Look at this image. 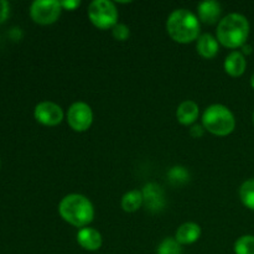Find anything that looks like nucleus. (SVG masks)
I'll return each instance as SVG.
<instances>
[{"mask_svg": "<svg viewBox=\"0 0 254 254\" xmlns=\"http://www.w3.org/2000/svg\"><path fill=\"white\" fill-rule=\"evenodd\" d=\"M61 217L74 227H86L93 221L94 208L91 201L78 193L67 195L59 206Z\"/></svg>", "mask_w": 254, "mask_h": 254, "instance_id": "f257e3e1", "label": "nucleus"}, {"mask_svg": "<svg viewBox=\"0 0 254 254\" xmlns=\"http://www.w3.org/2000/svg\"><path fill=\"white\" fill-rule=\"evenodd\" d=\"M166 30L174 41L189 44L197 39L200 34V22L191 11L186 9H178L169 16Z\"/></svg>", "mask_w": 254, "mask_h": 254, "instance_id": "f03ea898", "label": "nucleus"}, {"mask_svg": "<svg viewBox=\"0 0 254 254\" xmlns=\"http://www.w3.org/2000/svg\"><path fill=\"white\" fill-rule=\"evenodd\" d=\"M250 35V22L243 15L230 14L223 17L217 26V39L228 49L245 46Z\"/></svg>", "mask_w": 254, "mask_h": 254, "instance_id": "7ed1b4c3", "label": "nucleus"}, {"mask_svg": "<svg viewBox=\"0 0 254 254\" xmlns=\"http://www.w3.org/2000/svg\"><path fill=\"white\" fill-rule=\"evenodd\" d=\"M203 128L218 136L228 135L236 127V119L232 112L222 104L210 106L202 116Z\"/></svg>", "mask_w": 254, "mask_h": 254, "instance_id": "20e7f679", "label": "nucleus"}, {"mask_svg": "<svg viewBox=\"0 0 254 254\" xmlns=\"http://www.w3.org/2000/svg\"><path fill=\"white\" fill-rule=\"evenodd\" d=\"M88 17L92 24L101 30L113 29L118 20L116 5L108 0H96L88 7Z\"/></svg>", "mask_w": 254, "mask_h": 254, "instance_id": "39448f33", "label": "nucleus"}, {"mask_svg": "<svg viewBox=\"0 0 254 254\" xmlns=\"http://www.w3.org/2000/svg\"><path fill=\"white\" fill-rule=\"evenodd\" d=\"M61 9V4L56 0H36L30 7V15L37 24L50 25L59 19Z\"/></svg>", "mask_w": 254, "mask_h": 254, "instance_id": "423d86ee", "label": "nucleus"}, {"mask_svg": "<svg viewBox=\"0 0 254 254\" xmlns=\"http://www.w3.org/2000/svg\"><path fill=\"white\" fill-rule=\"evenodd\" d=\"M93 122L91 107L83 102H76L67 112V123L74 131H86Z\"/></svg>", "mask_w": 254, "mask_h": 254, "instance_id": "0eeeda50", "label": "nucleus"}, {"mask_svg": "<svg viewBox=\"0 0 254 254\" xmlns=\"http://www.w3.org/2000/svg\"><path fill=\"white\" fill-rule=\"evenodd\" d=\"M35 118L44 126L55 127L62 122L64 112L59 104L52 102H41L35 108Z\"/></svg>", "mask_w": 254, "mask_h": 254, "instance_id": "6e6552de", "label": "nucleus"}, {"mask_svg": "<svg viewBox=\"0 0 254 254\" xmlns=\"http://www.w3.org/2000/svg\"><path fill=\"white\" fill-rule=\"evenodd\" d=\"M143 205L150 212H159L163 210L165 206V196L163 189L158 184L150 183L144 186Z\"/></svg>", "mask_w": 254, "mask_h": 254, "instance_id": "1a4fd4ad", "label": "nucleus"}, {"mask_svg": "<svg viewBox=\"0 0 254 254\" xmlns=\"http://www.w3.org/2000/svg\"><path fill=\"white\" fill-rule=\"evenodd\" d=\"M77 242L86 251H97L102 246V236L94 228L84 227L77 233Z\"/></svg>", "mask_w": 254, "mask_h": 254, "instance_id": "9d476101", "label": "nucleus"}, {"mask_svg": "<svg viewBox=\"0 0 254 254\" xmlns=\"http://www.w3.org/2000/svg\"><path fill=\"white\" fill-rule=\"evenodd\" d=\"M198 17L202 22L208 25H212L217 22V20L220 19L221 12V4L217 1H203L198 5L197 7Z\"/></svg>", "mask_w": 254, "mask_h": 254, "instance_id": "9b49d317", "label": "nucleus"}, {"mask_svg": "<svg viewBox=\"0 0 254 254\" xmlns=\"http://www.w3.org/2000/svg\"><path fill=\"white\" fill-rule=\"evenodd\" d=\"M201 236V228L200 226L196 225L193 222L184 223L179 227L176 231L175 240L178 241L180 245H191V243L196 242Z\"/></svg>", "mask_w": 254, "mask_h": 254, "instance_id": "f8f14e48", "label": "nucleus"}, {"mask_svg": "<svg viewBox=\"0 0 254 254\" xmlns=\"http://www.w3.org/2000/svg\"><path fill=\"white\" fill-rule=\"evenodd\" d=\"M246 66L247 62L245 56L238 51H233L225 60V71L232 77L242 76L246 71Z\"/></svg>", "mask_w": 254, "mask_h": 254, "instance_id": "ddd939ff", "label": "nucleus"}, {"mask_svg": "<svg viewBox=\"0 0 254 254\" xmlns=\"http://www.w3.org/2000/svg\"><path fill=\"white\" fill-rule=\"evenodd\" d=\"M198 106L193 101H185L179 106L176 117L183 126H190L197 119Z\"/></svg>", "mask_w": 254, "mask_h": 254, "instance_id": "4468645a", "label": "nucleus"}, {"mask_svg": "<svg viewBox=\"0 0 254 254\" xmlns=\"http://www.w3.org/2000/svg\"><path fill=\"white\" fill-rule=\"evenodd\" d=\"M196 49L198 54L205 59H213L218 52V42L210 34H203L202 36L198 37Z\"/></svg>", "mask_w": 254, "mask_h": 254, "instance_id": "2eb2a0df", "label": "nucleus"}, {"mask_svg": "<svg viewBox=\"0 0 254 254\" xmlns=\"http://www.w3.org/2000/svg\"><path fill=\"white\" fill-rule=\"evenodd\" d=\"M143 205V192L133 190L127 192L122 198V207L126 212H135Z\"/></svg>", "mask_w": 254, "mask_h": 254, "instance_id": "dca6fc26", "label": "nucleus"}, {"mask_svg": "<svg viewBox=\"0 0 254 254\" xmlns=\"http://www.w3.org/2000/svg\"><path fill=\"white\" fill-rule=\"evenodd\" d=\"M240 197L246 207L254 210V180L243 183L240 189Z\"/></svg>", "mask_w": 254, "mask_h": 254, "instance_id": "f3484780", "label": "nucleus"}, {"mask_svg": "<svg viewBox=\"0 0 254 254\" xmlns=\"http://www.w3.org/2000/svg\"><path fill=\"white\" fill-rule=\"evenodd\" d=\"M168 178L173 185H183V184L188 183L190 179V174L183 166H174L169 170Z\"/></svg>", "mask_w": 254, "mask_h": 254, "instance_id": "a211bd4d", "label": "nucleus"}, {"mask_svg": "<svg viewBox=\"0 0 254 254\" xmlns=\"http://www.w3.org/2000/svg\"><path fill=\"white\" fill-rule=\"evenodd\" d=\"M236 254H254V236H242L235 243Z\"/></svg>", "mask_w": 254, "mask_h": 254, "instance_id": "6ab92c4d", "label": "nucleus"}, {"mask_svg": "<svg viewBox=\"0 0 254 254\" xmlns=\"http://www.w3.org/2000/svg\"><path fill=\"white\" fill-rule=\"evenodd\" d=\"M158 254H183V248L175 238H165L159 245Z\"/></svg>", "mask_w": 254, "mask_h": 254, "instance_id": "aec40b11", "label": "nucleus"}, {"mask_svg": "<svg viewBox=\"0 0 254 254\" xmlns=\"http://www.w3.org/2000/svg\"><path fill=\"white\" fill-rule=\"evenodd\" d=\"M129 35H130V31H129V27L126 26V25L117 24L116 26L113 27V36L116 40L126 41L129 37Z\"/></svg>", "mask_w": 254, "mask_h": 254, "instance_id": "412c9836", "label": "nucleus"}, {"mask_svg": "<svg viewBox=\"0 0 254 254\" xmlns=\"http://www.w3.org/2000/svg\"><path fill=\"white\" fill-rule=\"evenodd\" d=\"M9 2L5 1V0H0V24L6 20V17L9 16Z\"/></svg>", "mask_w": 254, "mask_h": 254, "instance_id": "4be33fe9", "label": "nucleus"}, {"mask_svg": "<svg viewBox=\"0 0 254 254\" xmlns=\"http://www.w3.org/2000/svg\"><path fill=\"white\" fill-rule=\"evenodd\" d=\"M203 133H205V128H203L202 126H193L192 128L190 129V134L192 138H201V136L203 135Z\"/></svg>", "mask_w": 254, "mask_h": 254, "instance_id": "5701e85b", "label": "nucleus"}, {"mask_svg": "<svg viewBox=\"0 0 254 254\" xmlns=\"http://www.w3.org/2000/svg\"><path fill=\"white\" fill-rule=\"evenodd\" d=\"M60 4H61V7H64L66 10H74L81 5V2L77 0H68V1H60Z\"/></svg>", "mask_w": 254, "mask_h": 254, "instance_id": "b1692460", "label": "nucleus"}, {"mask_svg": "<svg viewBox=\"0 0 254 254\" xmlns=\"http://www.w3.org/2000/svg\"><path fill=\"white\" fill-rule=\"evenodd\" d=\"M243 52L245 54H251V46H243Z\"/></svg>", "mask_w": 254, "mask_h": 254, "instance_id": "393cba45", "label": "nucleus"}, {"mask_svg": "<svg viewBox=\"0 0 254 254\" xmlns=\"http://www.w3.org/2000/svg\"><path fill=\"white\" fill-rule=\"evenodd\" d=\"M251 84H252V87L254 88V73H253L252 78H251Z\"/></svg>", "mask_w": 254, "mask_h": 254, "instance_id": "a878e982", "label": "nucleus"}, {"mask_svg": "<svg viewBox=\"0 0 254 254\" xmlns=\"http://www.w3.org/2000/svg\"><path fill=\"white\" fill-rule=\"evenodd\" d=\"M253 121H254V113H253Z\"/></svg>", "mask_w": 254, "mask_h": 254, "instance_id": "bb28decb", "label": "nucleus"}]
</instances>
